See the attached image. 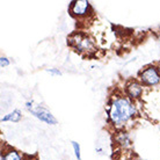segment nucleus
<instances>
[{
    "instance_id": "1",
    "label": "nucleus",
    "mask_w": 160,
    "mask_h": 160,
    "mask_svg": "<svg viewBox=\"0 0 160 160\" xmlns=\"http://www.w3.org/2000/svg\"><path fill=\"white\" fill-rule=\"evenodd\" d=\"M135 101L125 95L112 96L108 102V122L116 129H122L137 116Z\"/></svg>"
},
{
    "instance_id": "2",
    "label": "nucleus",
    "mask_w": 160,
    "mask_h": 160,
    "mask_svg": "<svg viewBox=\"0 0 160 160\" xmlns=\"http://www.w3.org/2000/svg\"><path fill=\"white\" fill-rule=\"evenodd\" d=\"M68 44L80 53H91L96 50V44L91 36L76 32L68 37Z\"/></svg>"
},
{
    "instance_id": "3",
    "label": "nucleus",
    "mask_w": 160,
    "mask_h": 160,
    "mask_svg": "<svg viewBox=\"0 0 160 160\" xmlns=\"http://www.w3.org/2000/svg\"><path fill=\"white\" fill-rule=\"evenodd\" d=\"M137 79L144 87H157L160 85V74L156 64H150L138 72Z\"/></svg>"
},
{
    "instance_id": "4",
    "label": "nucleus",
    "mask_w": 160,
    "mask_h": 160,
    "mask_svg": "<svg viewBox=\"0 0 160 160\" xmlns=\"http://www.w3.org/2000/svg\"><path fill=\"white\" fill-rule=\"evenodd\" d=\"M68 12L73 18L81 20V19H87L88 16L92 15L93 7L87 0H74L68 5Z\"/></svg>"
},
{
    "instance_id": "5",
    "label": "nucleus",
    "mask_w": 160,
    "mask_h": 160,
    "mask_svg": "<svg viewBox=\"0 0 160 160\" xmlns=\"http://www.w3.org/2000/svg\"><path fill=\"white\" fill-rule=\"evenodd\" d=\"M144 86L140 84L138 79H130L127 81L125 87H124V95L128 96L130 100L137 102L142 99L144 94Z\"/></svg>"
},
{
    "instance_id": "6",
    "label": "nucleus",
    "mask_w": 160,
    "mask_h": 160,
    "mask_svg": "<svg viewBox=\"0 0 160 160\" xmlns=\"http://www.w3.org/2000/svg\"><path fill=\"white\" fill-rule=\"evenodd\" d=\"M29 112L34 117H36L37 120H40L41 122L48 124V125H56L58 123V121H57L56 117L52 115V112L48 108H45L44 106L34 104V107L29 110Z\"/></svg>"
},
{
    "instance_id": "7",
    "label": "nucleus",
    "mask_w": 160,
    "mask_h": 160,
    "mask_svg": "<svg viewBox=\"0 0 160 160\" xmlns=\"http://www.w3.org/2000/svg\"><path fill=\"white\" fill-rule=\"evenodd\" d=\"M24 156L26 154L21 153L15 148L9 146V145H5L4 148H1L0 160H24Z\"/></svg>"
},
{
    "instance_id": "8",
    "label": "nucleus",
    "mask_w": 160,
    "mask_h": 160,
    "mask_svg": "<svg viewBox=\"0 0 160 160\" xmlns=\"http://www.w3.org/2000/svg\"><path fill=\"white\" fill-rule=\"evenodd\" d=\"M115 142H116V144L120 145L122 148H129V146H131L130 136L128 135V132L123 131V130H120V131L116 133Z\"/></svg>"
},
{
    "instance_id": "9",
    "label": "nucleus",
    "mask_w": 160,
    "mask_h": 160,
    "mask_svg": "<svg viewBox=\"0 0 160 160\" xmlns=\"http://www.w3.org/2000/svg\"><path fill=\"white\" fill-rule=\"evenodd\" d=\"M22 120V112L20 109H14L13 112H8L1 117V123H18Z\"/></svg>"
},
{
    "instance_id": "10",
    "label": "nucleus",
    "mask_w": 160,
    "mask_h": 160,
    "mask_svg": "<svg viewBox=\"0 0 160 160\" xmlns=\"http://www.w3.org/2000/svg\"><path fill=\"white\" fill-rule=\"evenodd\" d=\"M71 145H72L73 152H74V156H76L77 160H81V148H80V144L78 142H76V140H72Z\"/></svg>"
},
{
    "instance_id": "11",
    "label": "nucleus",
    "mask_w": 160,
    "mask_h": 160,
    "mask_svg": "<svg viewBox=\"0 0 160 160\" xmlns=\"http://www.w3.org/2000/svg\"><path fill=\"white\" fill-rule=\"evenodd\" d=\"M9 65H11V60L8 59L7 57H5V56L0 57V68H8Z\"/></svg>"
},
{
    "instance_id": "12",
    "label": "nucleus",
    "mask_w": 160,
    "mask_h": 160,
    "mask_svg": "<svg viewBox=\"0 0 160 160\" xmlns=\"http://www.w3.org/2000/svg\"><path fill=\"white\" fill-rule=\"evenodd\" d=\"M47 72L50 73L51 76H62V71H60L59 68H47Z\"/></svg>"
},
{
    "instance_id": "13",
    "label": "nucleus",
    "mask_w": 160,
    "mask_h": 160,
    "mask_svg": "<svg viewBox=\"0 0 160 160\" xmlns=\"http://www.w3.org/2000/svg\"><path fill=\"white\" fill-rule=\"evenodd\" d=\"M24 160H38V158H37L36 156H24Z\"/></svg>"
},
{
    "instance_id": "14",
    "label": "nucleus",
    "mask_w": 160,
    "mask_h": 160,
    "mask_svg": "<svg viewBox=\"0 0 160 160\" xmlns=\"http://www.w3.org/2000/svg\"><path fill=\"white\" fill-rule=\"evenodd\" d=\"M156 65H157V68H158V71H159V74H160V62H158Z\"/></svg>"
}]
</instances>
